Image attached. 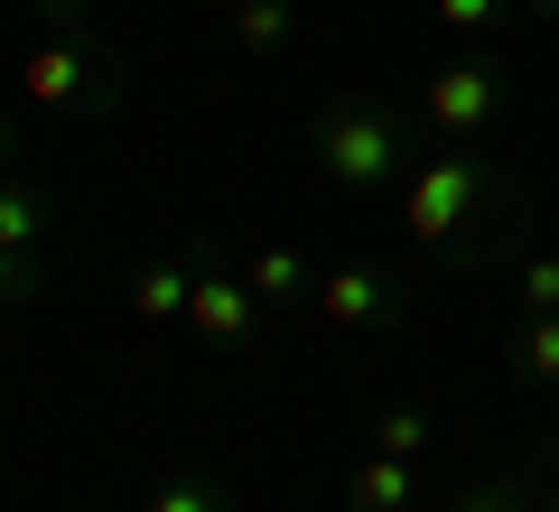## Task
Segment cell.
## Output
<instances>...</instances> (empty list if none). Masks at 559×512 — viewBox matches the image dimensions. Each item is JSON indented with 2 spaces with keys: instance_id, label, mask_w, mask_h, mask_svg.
<instances>
[{
  "instance_id": "9",
  "label": "cell",
  "mask_w": 559,
  "mask_h": 512,
  "mask_svg": "<svg viewBox=\"0 0 559 512\" xmlns=\"http://www.w3.org/2000/svg\"><path fill=\"white\" fill-rule=\"evenodd\" d=\"M121 298H131L140 326H168V317H187V298H197V271H178V261H140Z\"/></svg>"
},
{
  "instance_id": "17",
  "label": "cell",
  "mask_w": 559,
  "mask_h": 512,
  "mask_svg": "<svg viewBox=\"0 0 559 512\" xmlns=\"http://www.w3.org/2000/svg\"><path fill=\"white\" fill-rule=\"evenodd\" d=\"M448 512H532V503H522L513 485H466V493H457Z\"/></svg>"
},
{
  "instance_id": "11",
  "label": "cell",
  "mask_w": 559,
  "mask_h": 512,
  "mask_svg": "<svg viewBox=\"0 0 559 512\" xmlns=\"http://www.w3.org/2000/svg\"><path fill=\"white\" fill-rule=\"evenodd\" d=\"M513 373H522V382H559V308H550V317H522Z\"/></svg>"
},
{
  "instance_id": "12",
  "label": "cell",
  "mask_w": 559,
  "mask_h": 512,
  "mask_svg": "<svg viewBox=\"0 0 559 512\" xmlns=\"http://www.w3.org/2000/svg\"><path fill=\"white\" fill-rule=\"evenodd\" d=\"M289 0H234V38L252 47V57H271V47H289Z\"/></svg>"
},
{
  "instance_id": "2",
  "label": "cell",
  "mask_w": 559,
  "mask_h": 512,
  "mask_svg": "<svg viewBox=\"0 0 559 512\" xmlns=\"http://www.w3.org/2000/svg\"><path fill=\"white\" fill-rule=\"evenodd\" d=\"M485 197H495V168L476 158V140H439V150L411 158V178H401V224H411L419 252H448Z\"/></svg>"
},
{
  "instance_id": "16",
  "label": "cell",
  "mask_w": 559,
  "mask_h": 512,
  "mask_svg": "<svg viewBox=\"0 0 559 512\" xmlns=\"http://www.w3.org/2000/svg\"><path fill=\"white\" fill-rule=\"evenodd\" d=\"M559 308V252H532L522 261V317H550Z\"/></svg>"
},
{
  "instance_id": "5",
  "label": "cell",
  "mask_w": 559,
  "mask_h": 512,
  "mask_svg": "<svg viewBox=\"0 0 559 512\" xmlns=\"http://www.w3.org/2000/svg\"><path fill=\"white\" fill-rule=\"evenodd\" d=\"M308 308L326 317V326H392V279L382 271H364V261H336V271H318V298Z\"/></svg>"
},
{
  "instance_id": "15",
  "label": "cell",
  "mask_w": 559,
  "mask_h": 512,
  "mask_svg": "<svg viewBox=\"0 0 559 512\" xmlns=\"http://www.w3.org/2000/svg\"><path fill=\"white\" fill-rule=\"evenodd\" d=\"M503 10H513V0H429V20H439L448 38H485V28H503Z\"/></svg>"
},
{
  "instance_id": "6",
  "label": "cell",
  "mask_w": 559,
  "mask_h": 512,
  "mask_svg": "<svg viewBox=\"0 0 559 512\" xmlns=\"http://www.w3.org/2000/svg\"><path fill=\"white\" fill-rule=\"evenodd\" d=\"M187 326L215 345V355H234L242 335L261 326V298L242 289V279H224V271H197V298H187Z\"/></svg>"
},
{
  "instance_id": "19",
  "label": "cell",
  "mask_w": 559,
  "mask_h": 512,
  "mask_svg": "<svg viewBox=\"0 0 559 512\" xmlns=\"http://www.w3.org/2000/svg\"><path fill=\"white\" fill-rule=\"evenodd\" d=\"M28 289H38V261H10V252H0V298H28Z\"/></svg>"
},
{
  "instance_id": "4",
  "label": "cell",
  "mask_w": 559,
  "mask_h": 512,
  "mask_svg": "<svg viewBox=\"0 0 559 512\" xmlns=\"http://www.w3.org/2000/svg\"><path fill=\"white\" fill-rule=\"evenodd\" d=\"M112 84H103V47L84 38V28H57L47 47H28L20 57V103H38V112H66V103H103Z\"/></svg>"
},
{
  "instance_id": "7",
  "label": "cell",
  "mask_w": 559,
  "mask_h": 512,
  "mask_svg": "<svg viewBox=\"0 0 559 512\" xmlns=\"http://www.w3.org/2000/svg\"><path fill=\"white\" fill-rule=\"evenodd\" d=\"M345 512H419V475H411V456H364L355 466V485H345Z\"/></svg>"
},
{
  "instance_id": "14",
  "label": "cell",
  "mask_w": 559,
  "mask_h": 512,
  "mask_svg": "<svg viewBox=\"0 0 559 512\" xmlns=\"http://www.w3.org/2000/svg\"><path fill=\"white\" fill-rule=\"evenodd\" d=\"M140 512H224V485H215V475H168Z\"/></svg>"
},
{
  "instance_id": "1",
  "label": "cell",
  "mask_w": 559,
  "mask_h": 512,
  "mask_svg": "<svg viewBox=\"0 0 559 512\" xmlns=\"http://www.w3.org/2000/svg\"><path fill=\"white\" fill-rule=\"evenodd\" d=\"M308 158H318V178L345 187V197H382V187L411 178V140H401L392 103H373V94L326 103L318 131H308Z\"/></svg>"
},
{
  "instance_id": "8",
  "label": "cell",
  "mask_w": 559,
  "mask_h": 512,
  "mask_svg": "<svg viewBox=\"0 0 559 512\" xmlns=\"http://www.w3.org/2000/svg\"><path fill=\"white\" fill-rule=\"evenodd\" d=\"M242 289H252L261 308H308V298H318V271H308L299 252H280V242H271V252L242 261Z\"/></svg>"
},
{
  "instance_id": "13",
  "label": "cell",
  "mask_w": 559,
  "mask_h": 512,
  "mask_svg": "<svg viewBox=\"0 0 559 512\" xmlns=\"http://www.w3.org/2000/svg\"><path fill=\"white\" fill-rule=\"evenodd\" d=\"M373 448L382 456H419L429 448V410H419V401H392V410L373 419Z\"/></svg>"
},
{
  "instance_id": "3",
  "label": "cell",
  "mask_w": 559,
  "mask_h": 512,
  "mask_svg": "<svg viewBox=\"0 0 559 512\" xmlns=\"http://www.w3.org/2000/svg\"><path fill=\"white\" fill-rule=\"evenodd\" d=\"M419 121L439 140H485L503 121V66L495 57H448L419 75Z\"/></svg>"
},
{
  "instance_id": "10",
  "label": "cell",
  "mask_w": 559,
  "mask_h": 512,
  "mask_svg": "<svg viewBox=\"0 0 559 512\" xmlns=\"http://www.w3.org/2000/svg\"><path fill=\"white\" fill-rule=\"evenodd\" d=\"M38 234H47V197H38V187H0V252L28 261Z\"/></svg>"
},
{
  "instance_id": "18",
  "label": "cell",
  "mask_w": 559,
  "mask_h": 512,
  "mask_svg": "<svg viewBox=\"0 0 559 512\" xmlns=\"http://www.w3.org/2000/svg\"><path fill=\"white\" fill-rule=\"evenodd\" d=\"M28 10H38V20H57V28H84V20H94V0H28Z\"/></svg>"
},
{
  "instance_id": "20",
  "label": "cell",
  "mask_w": 559,
  "mask_h": 512,
  "mask_svg": "<svg viewBox=\"0 0 559 512\" xmlns=\"http://www.w3.org/2000/svg\"><path fill=\"white\" fill-rule=\"evenodd\" d=\"M0 150H10V112H0Z\"/></svg>"
},
{
  "instance_id": "22",
  "label": "cell",
  "mask_w": 559,
  "mask_h": 512,
  "mask_svg": "<svg viewBox=\"0 0 559 512\" xmlns=\"http://www.w3.org/2000/svg\"><path fill=\"white\" fill-rule=\"evenodd\" d=\"M550 512H559V503H550Z\"/></svg>"
},
{
  "instance_id": "21",
  "label": "cell",
  "mask_w": 559,
  "mask_h": 512,
  "mask_svg": "<svg viewBox=\"0 0 559 512\" xmlns=\"http://www.w3.org/2000/svg\"><path fill=\"white\" fill-rule=\"evenodd\" d=\"M540 10H559V0H540Z\"/></svg>"
}]
</instances>
